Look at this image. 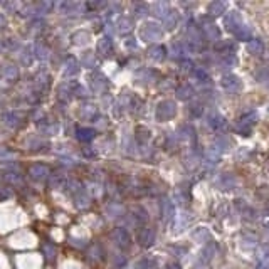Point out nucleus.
Returning a JSON list of instances; mask_svg holds the SVG:
<instances>
[{"mask_svg":"<svg viewBox=\"0 0 269 269\" xmlns=\"http://www.w3.org/2000/svg\"><path fill=\"white\" fill-rule=\"evenodd\" d=\"M268 109H269V108H268Z\"/></svg>","mask_w":269,"mask_h":269,"instance_id":"b1692460","label":"nucleus"},{"mask_svg":"<svg viewBox=\"0 0 269 269\" xmlns=\"http://www.w3.org/2000/svg\"><path fill=\"white\" fill-rule=\"evenodd\" d=\"M239 41H251V29L246 26V24H242V26L237 29V32L234 34Z\"/></svg>","mask_w":269,"mask_h":269,"instance_id":"ddd939ff","label":"nucleus"},{"mask_svg":"<svg viewBox=\"0 0 269 269\" xmlns=\"http://www.w3.org/2000/svg\"><path fill=\"white\" fill-rule=\"evenodd\" d=\"M202 32L205 34V37L209 39V41H217V39L220 37V30L219 27L215 26L214 22H209V21H202Z\"/></svg>","mask_w":269,"mask_h":269,"instance_id":"423d86ee","label":"nucleus"},{"mask_svg":"<svg viewBox=\"0 0 269 269\" xmlns=\"http://www.w3.org/2000/svg\"><path fill=\"white\" fill-rule=\"evenodd\" d=\"M256 121H258V113H256V109H247V111H244L239 118H237L236 132L244 134V136H249L252 126L256 125Z\"/></svg>","mask_w":269,"mask_h":269,"instance_id":"f257e3e1","label":"nucleus"},{"mask_svg":"<svg viewBox=\"0 0 269 269\" xmlns=\"http://www.w3.org/2000/svg\"><path fill=\"white\" fill-rule=\"evenodd\" d=\"M30 173H32L34 179L41 180V179H44V177L47 175V168H46V167H42V165H37V167H32V170H30Z\"/></svg>","mask_w":269,"mask_h":269,"instance_id":"f3484780","label":"nucleus"},{"mask_svg":"<svg viewBox=\"0 0 269 269\" xmlns=\"http://www.w3.org/2000/svg\"><path fill=\"white\" fill-rule=\"evenodd\" d=\"M177 113V106L173 101H161L160 105H158L157 108V118L161 121L165 120H170V118H173Z\"/></svg>","mask_w":269,"mask_h":269,"instance_id":"7ed1b4c3","label":"nucleus"},{"mask_svg":"<svg viewBox=\"0 0 269 269\" xmlns=\"http://www.w3.org/2000/svg\"><path fill=\"white\" fill-rule=\"evenodd\" d=\"M264 225H266V227L269 229V219H266V220H264Z\"/></svg>","mask_w":269,"mask_h":269,"instance_id":"5701e85b","label":"nucleus"},{"mask_svg":"<svg viewBox=\"0 0 269 269\" xmlns=\"http://www.w3.org/2000/svg\"><path fill=\"white\" fill-rule=\"evenodd\" d=\"M236 207H237V211L241 212V215H242L246 220H254L256 219V211L251 207V205H247L244 200H237Z\"/></svg>","mask_w":269,"mask_h":269,"instance_id":"6e6552de","label":"nucleus"},{"mask_svg":"<svg viewBox=\"0 0 269 269\" xmlns=\"http://www.w3.org/2000/svg\"><path fill=\"white\" fill-rule=\"evenodd\" d=\"M209 126H211L214 132H222L225 126H227V121H225V118L222 114L212 113L211 116H209Z\"/></svg>","mask_w":269,"mask_h":269,"instance_id":"0eeeda50","label":"nucleus"},{"mask_svg":"<svg viewBox=\"0 0 269 269\" xmlns=\"http://www.w3.org/2000/svg\"><path fill=\"white\" fill-rule=\"evenodd\" d=\"M193 76L197 78V81H199V82H209V81H211L209 74L205 73L204 69H195V71H193Z\"/></svg>","mask_w":269,"mask_h":269,"instance_id":"6ab92c4d","label":"nucleus"},{"mask_svg":"<svg viewBox=\"0 0 269 269\" xmlns=\"http://www.w3.org/2000/svg\"><path fill=\"white\" fill-rule=\"evenodd\" d=\"M234 49H236L234 42H231V41H220L215 44V51L220 54V56H229V54L234 53Z\"/></svg>","mask_w":269,"mask_h":269,"instance_id":"9d476101","label":"nucleus"},{"mask_svg":"<svg viewBox=\"0 0 269 269\" xmlns=\"http://www.w3.org/2000/svg\"><path fill=\"white\" fill-rule=\"evenodd\" d=\"M150 56L153 59H157V61H161V59H165V47L161 46H155L150 49Z\"/></svg>","mask_w":269,"mask_h":269,"instance_id":"dca6fc26","label":"nucleus"},{"mask_svg":"<svg viewBox=\"0 0 269 269\" xmlns=\"http://www.w3.org/2000/svg\"><path fill=\"white\" fill-rule=\"evenodd\" d=\"M220 84L231 94H237L242 91V82H241V79L236 74H224L222 79H220Z\"/></svg>","mask_w":269,"mask_h":269,"instance_id":"f03ea898","label":"nucleus"},{"mask_svg":"<svg viewBox=\"0 0 269 269\" xmlns=\"http://www.w3.org/2000/svg\"><path fill=\"white\" fill-rule=\"evenodd\" d=\"M225 9H227V3L215 0V2H212L211 5H209L207 12H209V15H211V17H217V15H222L224 12H225Z\"/></svg>","mask_w":269,"mask_h":269,"instance_id":"9b49d317","label":"nucleus"},{"mask_svg":"<svg viewBox=\"0 0 269 269\" xmlns=\"http://www.w3.org/2000/svg\"><path fill=\"white\" fill-rule=\"evenodd\" d=\"M114 236L120 237V241H121L120 246H121V247H126V246L130 244V237H128V234H126L125 231H116V232H114Z\"/></svg>","mask_w":269,"mask_h":269,"instance_id":"412c9836","label":"nucleus"},{"mask_svg":"<svg viewBox=\"0 0 269 269\" xmlns=\"http://www.w3.org/2000/svg\"><path fill=\"white\" fill-rule=\"evenodd\" d=\"M237 184V180L232 175H224L222 177V187L224 188H232Z\"/></svg>","mask_w":269,"mask_h":269,"instance_id":"4be33fe9","label":"nucleus"},{"mask_svg":"<svg viewBox=\"0 0 269 269\" xmlns=\"http://www.w3.org/2000/svg\"><path fill=\"white\" fill-rule=\"evenodd\" d=\"M163 19H165V26H167L168 29H173V27L177 26V22H179V15H177L175 12H168Z\"/></svg>","mask_w":269,"mask_h":269,"instance_id":"2eb2a0df","label":"nucleus"},{"mask_svg":"<svg viewBox=\"0 0 269 269\" xmlns=\"http://www.w3.org/2000/svg\"><path fill=\"white\" fill-rule=\"evenodd\" d=\"M264 42L261 41V39H251V41L247 42V51L249 54H252V56H261V54H264Z\"/></svg>","mask_w":269,"mask_h":269,"instance_id":"1a4fd4ad","label":"nucleus"},{"mask_svg":"<svg viewBox=\"0 0 269 269\" xmlns=\"http://www.w3.org/2000/svg\"><path fill=\"white\" fill-rule=\"evenodd\" d=\"M163 217H165V220H168L173 217V205L170 204L168 200L163 202Z\"/></svg>","mask_w":269,"mask_h":269,"instance_id":"aec40b11","label":"nucleus"},{"mask_svg":"<svg viewBox=\"0 0 269 269\" xmlns=\"http://www.w3.org/2000/svg\"><path fill=\"white\" fill-rule=\"evenodd\" d=\"M161 29L157 26V24H146V26L141 29V37L146 39V41H157V39L161 37Z\"/></svg>","mask_w":269,"mask_h":269,"instance_id":"39448f33","label":"nucleus"},{"mask_svg":"<svg viewBox=\"0 0 269 269\" xmlns=\"http://www.w3.org/2000/svg\"><path fill=\"white\" fill-rule=\"evenodd\" d=\"M177 94H179L180 100H188V98H192L193 91L190 86H182V88L177 91Z\"/></svg>","mask_w":269,"mask_h":269,"instance_id":"a211bd4d","label":"nucleus"},{"mask_svg":"<svg viewBox=\"0 0 269 269\" xmlns=\"http://www.w3.org/2000/svg\"><path fill=\"white\" fill-rule=\"evenodd\" d=\"M153 241H155V232H153L152 229H143V231L140 232V242L143 244V246H152Z\"/></svg>","mask_w":269,"mask_h":269,"instance_id":"f8f14e48","label":"nucleus"},{"mask_svg":"<svg viewBox=\"0 0 269 269\" xmlns=\"http://www.w3.org/2000/svg\"><path fill=\"white\" fill-rule=\"evenodd\" d=\"M254 76H256V79H258V81H261V82L268 81V79H269V66H259L258 69H256Z\"/></svg>","mask_w":269,"mask_h":269,"instance_id":"4468645a","label":"nucleus"},{"mask_svg":"<svg viewBox=\"0 0 269 269\" xmlns=\"http://www.w3.org/2000/svg\"><path fill=\"white\" fill-rule=\"evenodd\" d=\"M224 24H225V27H227L229 32L236 34L237 29H239L244 22H242V19H241L239 12H229V14L225 15V19H224Z\"/></svg>","mask_w":269,"mask_h":269,"instance_id":"20e7f679","label":"nucleus"}]
</instances>
